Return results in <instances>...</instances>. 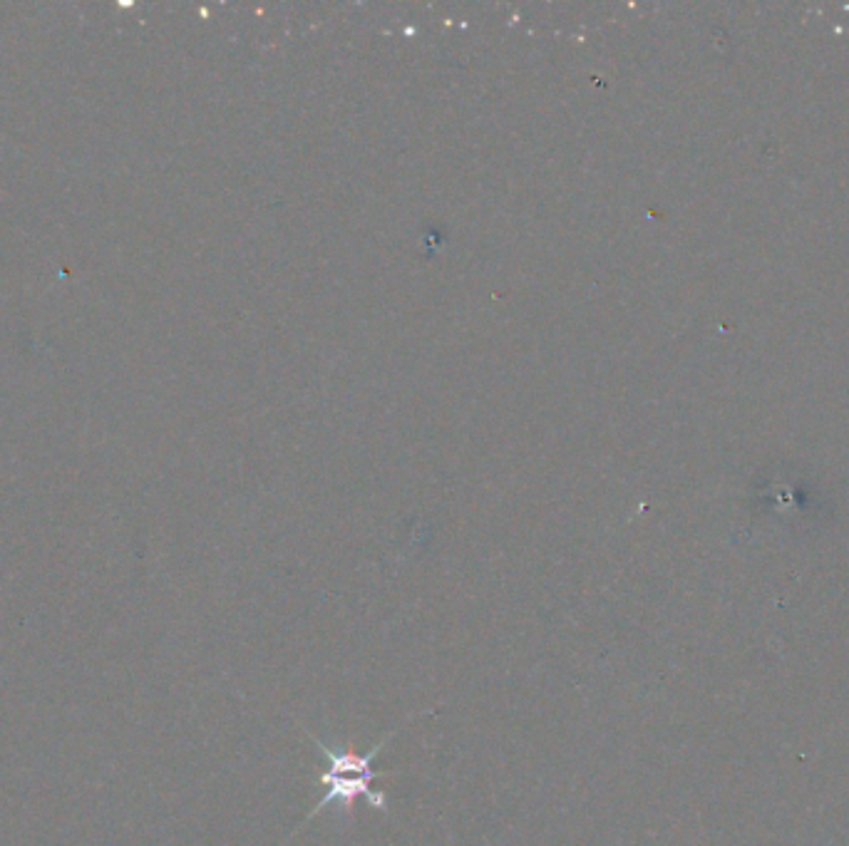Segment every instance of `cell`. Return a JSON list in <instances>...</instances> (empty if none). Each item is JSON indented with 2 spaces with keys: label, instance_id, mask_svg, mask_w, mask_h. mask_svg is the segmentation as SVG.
<instances>
[{
  "label": "cell",
  "instance_id": "1",
  "mask_svg": "<svg viewBox=\"0 0 849 846\" xmlns=\"http://www.w3.org/2000/svg\"><path fill=\"white\" fill-rule=\"evenodd\" d=\"M306 730V727H303ZM400 725L395 727L393 732H388L385 737H380L378 745L370 747L368 752H355L353 747H346V750H333L331 745H326L323 740H318L316 735H313L311 730H306V735L311 737L313 745H316V750L321 752V757L326 760V770L321 772V777H318V784L323 787V794L318 797V804L311 809V812L306 814V819H303V824L311 822L316 814H321L323 809L333 807V804H338L341 807V812H353V804L358 797L368 799V804L373 809H378V812L388 814V799H385L383 792H378V789H373L370 784L373 780H378V777H388V772H375L373 770V760L380 755V752L385 750V745H388L390 740H393L395 735H398ZM303 824H298V829L303 827ZM296 829V832H298ZM293 832V834H296ZM291 834V837H293ZM288 837V839H291Z\"/></svg>",
  "mask_w": 849,
  "mask_h": 846
}]
</instances>
